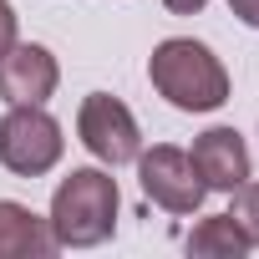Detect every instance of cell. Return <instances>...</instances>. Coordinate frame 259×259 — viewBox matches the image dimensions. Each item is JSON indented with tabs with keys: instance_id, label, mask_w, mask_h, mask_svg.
<instances>
[{
	"instance_id": "cell-1",
	"label": "cell",
	"mask_w": 259,
	"mask_h": 259,
	"mask_svg": "<svg viewBox=\"0 0 259 259\" xmlns=\"http://www.w3.org/2000/svg\"><path fill=\"white\" fill-rule=\"evenodd\" d=\"M148 76H153L158 97H168L178 112H213V107L229 102L224 61L193 36H168L148 56Z\"/></svg>"
},
{
	"instance_id": "cell-8",
	"label": "cell",
	"mask_w": 259,
	"mask_h": 259,
	"mask_svg": "<svg viewBox=\"0 0 259 259\" xmlns=\"http://www.w3.org/2000/svg\"><path fill=\"white\" fill-rule=\"evenodd\" d=\"M46 254H56L51 219H41L16 198H0V259H46Z\"/></svg>"
},
{
	"instance_id": "cell-12",
	"label": "cell",
	"mask_w": 259,
	"mask_h": 259,
	"mask_svg": "<svg viewBox=\"0 0 259 259\" xmlns=\"http://www.w3.org/2000/svg\"><path fill=\"white\" fill-rule=\"evenodd\" d=\"M229 11H234L244 26H259V0H229Z\"/></svg>"
},
{
	"instance_id": "cell-3",
	"label": "cell",
	"mask_w": 259,
	"mask_h": 259,
	"mask_svg": "<svg viewBox=\"0 0 259 259\" xmlns=\"http://www.w3.org/2000/svg\"><path fill=\"white\" fill-rule=\"evenodd\" d=\"M61 122L41 107V102H16L0 117V163L16 178H41L61 163Z\"/></svg>"
},
{
	"instance_id": "cell-6",
	"label": "cell",
	"mask_w": 259,
	"mask_h": 259,
	"mask_svg": "<svg viewBox=\"0 0 259 259\" xmlns=\"http://www.w3.org/2000/svg\"><path fill=\"white\" fill-rule=\"evenodd\" d=\"M56 81H61V66L36 41H16L6 56H0V97L11 107L16 102H46L56 92Z\"/></svg>"
},
{
	"instance_id": "cell-10",
	"label": "cell",
	"mask_w": 259,
	"mask_h": 259,
	"mask_svg": "<svg viewBox=\"0 0 259 259\" xmlns=\"http://www.w3.org/2000/svg\"><path fill=\"white\" fill-rule=\"evenodd\" d=\"M229 213H234V224L249 234V244H259V183H239Z\"/></svg>"
},
{
	"instance_id": "cell-5",
	"label": "cell",
	"mask_w": 259,
	"mask_h": 259,
	"mask_svg": "<svg viewBox=\"0 0 259 259\" xmlns=\"http://www.w3.org/2000/svg\"><path fill=\"white\" fill-rule=\"evenodd\" d=\"M138 178H143V193L168 213H198V203L208 193L193 158L173 143H158L153 153H138Z\"/></svg>"
},
{
	"instance_id": "cell-2",
	"label": "cell",
	"mask_w": 259,
	"mask_h": 259,
	"mask_svg": "<svg viewBox=\"0 0 259 259\" xmlns=\"http://www.w3.org/2000/svg\"><path fill=\"white\" fill-rule=\"evenodd\" d=\"M117 178L102 168H71L51 193V234L56 249H92L117 229Z\"/></svg>"
},
{
	"instance_id": "cell-11",
	"label": "cell",
	"mask_w": 259,
	"mask_h": 259,
	"mask_svg": "<svg viewBox=\"0 0 259 259\" xmlns=\"http://www.w3.org/2000/svg\"><path fill=\"white\" fill-rule=\"evenodd\" d=\"M11 46H16V11H11V0H0V56Z\"/></svg>"
},
{
	"instance_id": "cell-4",
	"label": "cell",
	"mask_w": 259,
	"mask_h": 259,
	"mask_svg": "<svg viewBox=\"0 0 259 259\" xmlns=\"http://www.w3.org/2000/svg\"><path fill=\"white\" fill-rule=\"evenodd\" d=\"M76 138H81V148H87L97 163H107V168L138 163V153H143L138 117L127 112V102H117V97H107V92L81 97V112H76Z\"/></svg>"
},
{
	"instance_id": "cell-9",
	"label": "cell",
	"mask_w": 259,
	"mask_h": 259,
	"mask_svg": "<svg viewBox=\"0 0 259 259\" xmlns=\"http://www.w3.org/2000/svg\"><path fill=\"white\" fill-rule=\"evenodd\" d=\"M183 244H188L193 259H244V254L254 249L249 234L234 224V213H208V219H198Z\"/></svg>"
},
{
	"instance_id": "cell-13",
	"label": "cell",
	"mask_w": 259,
	"mask_h": 259,
	"mask_svg": "<svg viewBox=\"0 0 259 259\" xmlns=\"http://www.w3.org/2000/svg\"><path fill=\"white\" fill-rule=\"evenodd\" d=\"M163 6H168L173 16H198V11L208 6V0H163Z\"/></svg>"
},
{
	"instance_id": "cell-7",
	"label": "cell",
	"mask_w": 259,
	"mask_h": 259,
	"mask_svg": "<svg viewBox=\"0 0 259 259\" xmlns=\"http://www.w3.org/2000/svg\"><path fill=\"white\" fill-rule=\"evenodd\" d=\"M193 168L203 178L208 193H234L239 183H249V148L234 127H208L193 138Z\"/></svg>"
}]
</instances>
